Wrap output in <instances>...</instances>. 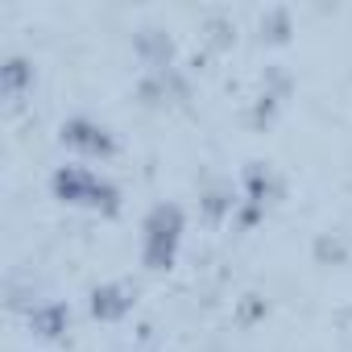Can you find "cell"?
Here are the masks:
<instances>
[{
  "label": "cell",
  "instance_id": "1",
  "mask_svg": "<svg viewBox=\"0 0 352 352\" xmlns=\"http://www.w3.org/2000/svg\"><path fill=\"white\" fill-rule=\"evenodd\" d=\"M174 241H179V212H174V208H157L149 216V261L170 257Z\"/></svg>",
  "mask_w": 352,
  "mask_h": 352
}]
</instances>
